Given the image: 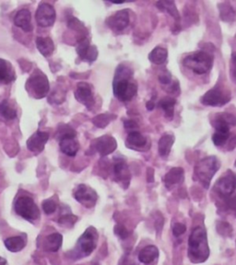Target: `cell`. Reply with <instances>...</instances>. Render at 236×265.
Masks as SVG:
<instances>
[{
    "label": "cell",
    "instance_id": "cell-21",
    "mask_svg": "<svg viewBox=\"0 0 236 265\" xmlns=\"http://www.w3.org/2000/svg\"><path fill=\"white\" fill-rule=\"evenodd\" d=\"M16 79L15 71L10 62L0 58V84H10Z\"/></svg>",
    "mask_w": 236,
    "mask_h": 265
},
{
    "label": "cell",
    "instance_id": "cell-13",
    "mask_svg": "<svg viewBox=\"0 0 236 265\" xmlns=\"http://www.w3.org/2000/svg\"><path fill=\"white\" fill-rule=\"evenodd\" d=\"M77 53L82 60L88 63H93L98 57V50L94 45H91L89 39L86 37L78 42Z\"/></svg>",
    "mask_w": 236,
    "mask_h": 265
},
{
    "label": "cell",
    "instance_id": "cell-29",
    "mask_svg": "<svg viewBox=\"0 0 236 265\" xmlns=\"http://www.w3.org/2000/svg\"><path fill=\"white\" fill-rule=\"evenodd\" d=\"M168 57V52L166 49L161 46H157L151 51L148 55V59L155 65H163L165 64Z\"/></svg>",
    "mask_w": 236,
    "mask_h": 265
},
{
    "label": "cell",
    "instance_id": "cell-5",
    "mask_svg": "<svg viewBox=\"0 0 236 265\" xmlns=\"http://www.w3.org/2000/svg\"><path fill=\"white\" fill-rule=\"evenodd\" d=\"M26 87L36 99H42L47 95L49 92L48 78L41 71H35L26 83Z\"/></svg>",
    "mask_w": 236,
    "mask_h": 265
},
{
    "label": "cell",
    "instance_id": "cell-33",
    "mask_svg": "<svg viewBox=\"0 0 236 265\" xmlns=\"http://www.w3.org/2000/svg\"><path fill=\"white\" fill-rule=\"evenodd\" d=\"M219 10H220V18L223 22H232L233 21H235V12L228 3L220 4Z\"/></svg>",
    "mask_w": 236,
    "mask_h": 265
},
{
    "label": "cell",
    "instance_id": "cell-9",
    "mask_svg": "<svg viewBox=\"0 0 236 265\" xmlns=\"http://www.w3.org/2000/svg\"><path fill=\"white\" fill-rule=\"evenodd\" d=\"M98 241V232L94 227H89L77 241V250L82 256L92 254Z\"/></svg>",
    "mask_w": 236,
    "mask_h": 265
},
{
    "label": "cell",
    "instance_id": "cell-15",
    "mask_svg": "<svg viewBox=\"0 0 236 265\" xmlns=\"http://www.w3.org/2000/svg\"><path fill=\"white\" fill-rule=\"evenodd\" d=\"M49 139V134L46 132L37 131L27 141V147L30 151L33 153H41L44 149L45 144Z\"/></svg>",
    "mask_w": 236,
    "mask_h": 265
},
{
    "label": "cell",
    "instance_id": "cell-26",
    "mask_svg": "<svg viewBox=\"0 0 236 265\" xmlns=\"http://www.w3.org/2000/svg\"><path fill=\"white\" fill-rule=\"evenodd\" d=\"M36 47L39 52L43 54L44 56H49L54 52L55 45L53 40L50 37H37L36 38Z\"/></svg>",
    "mask_w": 236,
    "mask_h": 265
},
{
    "label": "cell",
    "instance_id": "cell-28",
    "mask_svg": "<svg viewBox=\"0 0 236 265\" xmlns=\"http://www.w3.org/2000/svg\"><path fill=\"white\" fill-rule=\"evenodd\" d=\"M158 9L162 11H165L166 13H169L176 21V25L180 22V14L176 9V3L173 1H159L156 3Z\"/></svg>",
    "mask_w": 236,
    "mask_h": 265
},
{
    "label": "cell",
    "instance_id": "cell-42",
    "mask_svg": "<svg viewBox=\"0 0 236 265\" xmlns=\"http://www.w3.org/2000/svg\"><path fill=\"white\" fill-rule=\"evenodd\" d=\"M159 81L164 84V85H170L171 83L173 82L172 80V76H171L169 73H163L161 74L159 76Z\"/></svg>",
    "mask_w": 236,
    "mask_h": 265
},
{
    "label": "cell",
    "instance_id": "cell-25",
    "mask_svg": "<svg viewBox=\"0 0 236 265\" xmlns=\"http://www.w3.org/2000/svg\"><path fill=\"white\" fill-rule=\"evenodd\" d=\"M146 144H147L146 137L137 131L130 132L126 137V145L130 148H135V149L142 148L146 146Z\"/></svg>",
    "mask_w": 236,
    "mask_h": 265
},
{
    "label": "cell",
    "instance_id": "cell-14",
    "mask_svg": "<svg viewBox=\"0 0 236 265\" xmlns=\"http://www.w3.org/2000/svg\"><path fill=\"white\" fill-rule=\"evenodd\" d=\"M75 98L77 102L83 103L87 108H91L94 104L93 87L86 82L78 83L75 92Z\"/></svg>",
    "mask_w": 236,
    "mask_h": 265
},
{
    "label": "cell",
    "instance_id": "cell-2",
    "mask_svg": "<svg viewBox=\"0 0 236 265\" xmlns=\"http://www.w3.org/2000/svg\"><path fill=\"white\" fill-rule=\"evenodd\" d=\"M209 256L207 233L203 227L194 228L188 239V257L194 263H201Z\"/></svg>",
    "mask_w": 236,
    "mask_h": 265
},
{
    "label": "cell",
    "instance_id": "cell-3",
    "mask_svg": "<svg viewBox=\"0 0 236 265\" xmlns=\"http://www.w3.org/2000/svg\"><path fill=\"white\" fill-rule=\"evenodd\" d=\"M220 167V163L217 157L214 156L205 157L195 166V176L198 182L208 189L211 180Z\"/></svg>",
    "mask_w": 236,
    "mask_h": 265
},
{
    "label": "cell",
    "instance_id": "cell-46",
    "mask_svg": "<svg viewBox=\"0 0 236 265\" xmlns=\"http://www.w3.org/2000/svg\"><path fill=\"white\" fill-rule=\"evenodd\" d=\"M232 59H233L234 63L236 64V54H233V56H232Z\"/></svg>",
    "mask_w": 236,
    "mask_h": 265
},
{
    "label": "cell",
    "instance_id": "cell-34",
    "mask_svg": "<svg viewBox=\"0 0 236 265\" xmlns=\"http://www.w3.org/2000/svg\"><path fill=\"white\" fill-rule=\"evenodd\" d=\"M116 115L114 114H100L98 116H96L94 120L93 123L99 128H105L107 125L110 124L113 120L116 119Z\"/></svg>",
    "mask_w": 236,
    "mask_h": 265
},
{
    "label": "cell",
    "instance_id": "cell-8",
    "mask_svg": "<svg viewBox=\"0 0 236 265\" xmlns=\"http://www.w3.org/2000/svg\"><path fill=\"white\" fill-rule=\"evenodd\" d=\"M231 99L230 92H225L220 87H213L204 94L200 102L206 106L221 107L229 103Z\"/></svg>",
    "mask_w": 236,
    "mask_h": 265
},
{
    "label": "cell",
    "instance_id": "cell-18",
    "mask_svg": "<svg viewBox=\"0 0 236 265\" xmlns=\"http://www.w3.org/2000/svg\"><path fill=\"white\" fill-rule=\"evenodd\" d=\"M114 174L116 177V182L120 183L122 185H126L127 187L130 182V172L127 167L126 161L122 158H116L114 163Z\"/></svg>",
    "mask_w": 236,
    "mask_h": 265
},
{
    "label": "cell",
    "instance_id": "cell-47",
    "mask_svg": "<svg viewBox=\"0 0 236 265\" xmlns=\"http://www.w3.org/2000/svg\"><path fill=\"white\" fill-rule=\"evenodd\" d=\"M235 166H236V163H235Z\"/></svg>",
    "mask_w": 236,
    "mask_h": 265
},
{
    "label": "cell",
    "instance_id": "cell-32",
    "mask_svg": "<svg viewBox=\"0 0 236 265\" xmlns=\"http://www.w3.org/2000/svg\"><path fill=\"white\" fill-rule=\"evenodd\" d=\"M176 104V99L172 97L164 98L160 101L159 103L160 107L164 110L165 116L168 118H172L174 116Z\"/></svg>",
    "mask_w": 236,
    "mask_h": 265
},
{
    "label": "cell",
    "instance_id": "cell-7",
    "mask_svg": "<svg viewBox=\"0 0 236 265\" xmlns=\"http://www.w3.org/2000/svg\"><path fill=\"white\" fill-rule=\"evenodd\" d=\"M214 191L220 197L225 200L233 195L236 191V173L231 170H227L216 182Z\"/></svg>",
    "mask_w": 236,
    "mask_h": 265
},
{
    "label": "cell",
    "instance_id": "cell-12",
    "mask_svg": "<svg viewBox=\"0 0 236 265\" xmlns=\"http://www.w3.org/2000/svg\"><path fill=\"white\" fill-rule=\"evenodd\" d=\"M106 25L114 32H122L129 25V11L122 10L106 20Z\"/></svg>",
    "mask_w": 236,
    "mask_h": 265
},
{
    "label": "cell",
    "instance_id": "cell-31",
    "mask_svg": "<svg viewBox=\"0 0 236 265\" xmlns=\"http://www.w3.org/2000/svg\"><path fill=\"white\" fill-rule=\"evenodd\" d=\"M0 117L7 121L16 119L17 111L5 100L0 103Z\"/></svg>",
    "mask_w": 236,
    "mask_h": 265
},
{
    "label": "cell",
    "instance_id": "cell-45",
    "mask_svg": "<svg viewBox=\"0 0 236 265\" xmlns=\"http://www.w3.org/2000/svg\"><path fill=\"white\" fill-rule=\"evenodd\" d=\"M7 264V260L4 258L0 257V265H6Z\"/></svg>",
    "mask_w": 236,
    "mask_h": 265
},
{
    "label": "cell",
    "instance_id": "cell-35",
    "mask_svg": "<svg viewBox=\"0 0 236 265\" xmlns=\"http://www.w3.org/2000/svg\"><path fill=\"white\" fill-rule=\"evenodd\" d=\"M230 138V130H216L212 136L215 146H222Z\"/></svg>",
    "mask_w": 236,
    "mask_h": 265
},
{
    "label": "cell",
    "instance_id": "cell-36",
    "mask_svg": "<svg viewBox=\"0 0 236 265\" xmlns=\"http://www.w3.org/2000/svg\"><path fill=\"white\" fill-rule=\"evenodd\" d=\"M43 210L46 215H51L53 213H55L56 210V203L53 199H46V200L43 202Z\"/></svg>",
    "mask_w": 236,
    "mask_h": 265
},
{
    "label": "cell",
    "instance_id": "cell-37",
    "mask_svg": "<svg viewBox=\"0 0 236 265\" xmlns=\"http://www.w3.org/2000/svg\"><path fill=\"white\" fill-rule=\"evenodd\" d=\"M217 230L219 231L220 234L222 236H231V232H232V228L228 223H224V222H220L217 226Z\"/></svg>",
    "mask_w": 236,
    "mask_h": 265
},
{
    "label": "cell",
    "instance_id": "cell-22",
    "mask_svg": "<svg viewBox=\"0 0 236 265\" xmlns=\"http://www.w3.org/2000/svg\"><path fill=\"white\" fill-rule=\"evenodd\" d=\"M185 178V172L182 168H173L165 177V186L167 188H172L176 184H182Z\"/></svg>",
    "mask_w": 236,
    "mask_h": 265
},
{
    "label": "cell",
    "instance_id": "cell-23",
    "mask_svg": "<svg viewBox=\"0 0 236 265\" xmlns=\"http://www.w3.org/2000/svg\"><path fill=\"white\" fill-rule=\"evenodd\" d=\"M159 257V249L153 245H148L140 250L138 260L144 264H149Z\"/></svg>",
    "mask_w": 236,
    "mask_h": 265
},
{
    "label": "cell",
    "instance_id": "cell-41",
    "mask_svg": "<svg viewBox=\"0 0 236 265\" xmlns=\"http://www.w3.org/2000/svg\"><path fill=\"white\" fill-rule=\"evenodd\" d=\"M227 206L231 209V211L234 213L236 217V194L231 195L229 198L226 199Z\"/></svg>",
    "mask_w": 236,
    "mask_h": 265
},
{
    "label": "cell",
    "instance_id": "cell-16",
    "mask_svg": "<svg viewBox=\"0 0 236 265\" xmlns=\"http://www.w3.org/2000/svg\"><path fill=\"white\" fill-rule=\"evenodd\" d=\"M60 150L68 157H74L77 155L80 149L78 142L76 139V133L63 135L59 138Z\"/></svg>",
    "mask_w": 236,
    "mask_h": 265
},
{
    "label": "cell",
    "instance_id": "cell-19",
    "mask_svg": "<svg viewBox=\"0 0 236 265\" xmlns=\"http://www.w3.org/2000/svg\"><path fill=\"white\" fill-rule=\"evenodd\" d=\"M211 123L216 130H230L231 126H236V117L228 113L218 114Z\"/></svg>",
    "mask_w": 236,
    "mask_h": 265
},
{
    "label": "cell",
    "instance_id": "cell-24",
    "mask_svg": "<svg viewBox=\"0 0 236 265\" xmlns=\"http://www.w3.org/2000/svg\"><path fill=\"white\" fill-rule=\"evenodd\" d=\"M175 143V136L170 134H166L161 137L158 143V151L162 157H167L170 154L172 146Z\"/></svg>",
    "mask_w": 236,
    "mask_h": 265
},
{
    "label": "cell",
    "instance_id": "cell-40",
    "mask_svg": "<svg viewBox=\"0 0 236 265\" xmlns=\"http://www.w3.org/2000/svg\"><path fill=\"white\" fill-rule=\"evenodd\" d=\"M186 230H187V227L182 223H176L173 227V233L175 237H180L181 235L186 232Z\"/></svg>",
    "mask_w": 236,
    "mask_h": 265
},
{
    "label": "cell",
    "instance_id": "cell-39",
    "mask_svg": "<svg viewBox=\"0 0 236 265\" xmlns=\"http://www.w3.org/2000/svg\"><path fill=\"white\" fill-rule=\"evenodd\" d=\"M114 231L122 239H125V238H127L129 236L128 230L124 226H122V225H116V227H115V229H114Z\"/></svg>",
    "mask_w": 236,
    "mask_h": 265
},
{
    "label": "cell",
    "instance_id": "cell-17",
    "mask_svg": "<svg viewBox=\"0 0 236 265\" xmlns=\"http://www.w3.org/2000/svg\"><path fill=\"white\" fill-rule=\"evenodd\" d=\"M94 146H95V149L102 157H105L116 150L117 143L113 136L104 135L95 141Z\"/></svg>",
    "mask_w": 236,
    "mask_h": 265
},
{
    "label": "cell",
    "instance_id": "cell-27",
    "mask_svg": "<svg viewBox=\"0 0 236 265\" xmlns=\"http://www.w3.org/2000/svg\"><path fill=\"white\" fill-rule=\"evenodd\" d=\"M63 242V237L59 233L51 234L44 240V249L46 251L55 252L60 249Z\"/></svg>",
    "mask_w": 236,
    "mask_h": 265
},
{
    "label": "cell",
    "instance_id": "cell-11",
    "mask_svg": "<svg viewBox=\"0 0 236 265\" xmlns=\"http://www.w3.org/2000/svg\"><path fill=\"white\" fill-rule=\"evenodd\" d=\"M55 9L48 3H42L35 13L36 22L41 27H51L55 23Z\"/></svg>",
    "mask_w": 236,
    "mask_h": 265
},
{
    "label": "cell",
    "instance_id": "cell-20",
    "mask_svg": "<svg viewBox=\"0 0 236 265\" xmlns=\"http://www.w3.org/2000/svg\"><path fill=\"white\" fill-rule=\"evenodd\" d=\"M14 24L17 27L21 28L24 32H32L33 24H32V16L31 12L28 10H22L19 11L14 18Z\"/></svg>",
    "mask_w": 236,
    "mask_h": 265
},
{
    "label": "cell",
    "instance_id": "cell-38",
    "mask_svg": "<svg viewBox=\"0 0 236 265\" xmlns=\"http://www.w3.org/2000/svg\"><path fill=\"white\" fill-rule=\"evenodd\" d=\"M76 220H77V217L70 215V214H67V215H65V216L60 217L58 220V223L61 225H64V226L71 227L72 225L76 222Z\"/></svg>",
    "mask_w": 236,
    "mask_h": 265
},
{
    "label": "cell",
    "instance_id": "cell-44",
    "mask_svg": "<svg viewBox=\"0 0 236 265\" xmlns=\"http://www.w3.org/2000/svg\"><path fill=\"white\" fill-rule=\"evenodd\" d=\"M146 107H147L148 111H152L154 107H155V103H154L153 102H151V101H149V102H148L147 104H146Z\"/></svg>",
    "mask_w": 236,
    "mask_h": 265
},
{
    "label": "cell",
    "instance_id": "cell-4",
    "mask_svg": "<svg viewBox=\"0 0 236 265\" xmlns=\"http://www.w3.org/2000/svg\"><path fill=\"white\" fill-rule=\"evenodd\" d=\"M213 65V57L209 53L198 51L187 55L184 59V65L197 74L203 75L209 72Z\"/></svg>",
    "mask_w": 236,
    "mask_h": 265
},
{
    "label": "cell",
    "instance_id": "cell-6",
    "mask_svg": "<svg viewBox=\"0 0 236 265\" xmlns=\"http://www.w3.org/2000/svg\"><path fill=\"white\" fill-rule=\"evenodd\" d=\"M15 211L20 217L26 220H36L40 216L39 208L34 201L28 196H22L17 199L15 203Z\"/></svg>",
    "mask_w": 236,
    "mask_h": 265
},
{
    "label": "cell",
    "instance_id": "cell-1",
    "mask_svg": "<svg viewBox=\"0 0 236 265\" xmlns=\"http://www.w3.org/2000/svg\"><path fill=\"white\" fill-rule=\"evenodd\" d=\"M113 87L115 96L121 102L131 101L136 96L137 85L133 80V71L128 66L120 65L116 68Z\"/></svg>",
    "mask_w": 236,
    "mask_h": 265
},
{
    "label": "cell",
    "instance_id": "cell-30",
    "mask_svg": "<svg viewBox=\"0 0 236 265\" xmlns=\"http://www.w3.org/2000/svg\"><path fill=\"white\" fill-rule=\"evenodd\" d=\"M26 245L25 239L22 237H11L5 240V246L7 249L11 252L21 251Z\"/></svg>",
    "mask_w": 236,
    "mask_h": 265
},
{
    "label": "cell",
    "instance_id": "cell-43",
    "mask_svg": "<svg viewBox=\"0 0 236 265\" xmlns=\"http://www.w3.org/2000/svg\"><path fill=\"white\" fill-rule=\"evenodd\" d=\"M124 125H125V128L126 129L131 130V132H133V130H136L137 128V123L134 122V121H132V120H126V121H125Z\"/></svg>",
    "mask_w": 236,
    "mask_h": 265
},
{
    "label": "cell",
    "instance_id": "cell-10",
    "mask_svg": "<svg viewBox=\"0 0 236 265\" xmlns=\"http://www.w3.org/2000/svg\"><path fill=\"white\" fill-rule=\"evenodd\" d=\"M74 197L78 203L87 208L95 206L98 199L96 192L86 184H80L77 186L74 192Z\"/></svg>",
    "mask_w": 236,
    "mask_h": 265
}]
</instances>
